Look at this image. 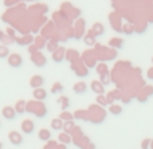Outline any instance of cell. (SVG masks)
<instances>
[{
    "label": "cell",
    "mask_w": 153,
    "mask_h": 149,
    "mask_svg": "<svg viewBox=\"0 0 153 149\" xmlns=\"http://www.w3.org/2000/svg\"><path fill=\"white\" fill-rule=\"evenodd\" d=\"M8 64L13 69H19L23 64V56L19 55V54H10L8 56Z\"/></svg>",
    "instance_id": "obj_1"
},
{
    "label": "cell",
    "mask_w": 153,
    "mask_h": 149,
    "mask_svg": "<svg viewBox=\"0 0 153 149\" xmlns=\"http://www.w3.org/2000/svg\"><path fill=\"white\" fill-rule=\"evenodd\" d=\"M8 140H10V142L12 145H16V147H19V145H22L23 144V136H22L19 132H15V130H12V132H10L8 133Z\"/></svg>",
    "instance_id": "obj_2"
},
{
    "label": "cell",
    "mask_w": 153,
    "mask_h": 149,
    "mask_svg": "<svg viewBox=\"0 0 153 149\" xmlns=\"http://www.w3.org/2000/svg\"><path fill=\"white\" fill-rule=\"evenodd\" d=\"M1 116L5 120L13 121L16 118V116H18V112H16V109H13V107H11V106H4L1 110Z\"/></svg>",
    "instance_id": "obj_3"
},
{
    "label": "cell",
    "mask_w": 153,
    "mask_h": 149,
    "mask_svg": "<svg viewBox=\"0 0 153 149\" xmlns=\"http://www.w3.org/2000/svg\"><path fill=\"white\" fill-rule=\"evenodd\" d=\"M22 130L24 134H32L35 130V122L32 120H24L22 122Z\"/></svg>",
    "instance_id": "obj_4"
},
{
    "label": "cell",
    "mask_w": 153,
    "mask_h": 149,
    "mask_svg": "<svg viewBox=\"0 0 153 149\" xmlns=\"http://www.w3.org/2000/svg\"><path fill=\"white\" fill-rule=\"evenodd\" d=\"M45 85V78L42 75H34V77L30 79V86L32 89H42V86Z\"/></svg>",
    "instance_id": "obj_5"
},
{
    "label": "cell",
    "mask_w": 153,
    "mask_h": 149,
    "mask_svg": "<svg viewBox=\"0 0 153 149\" xmlns=\"http://www.w3.org/2000/svg\"><path fill=\"white\" fill-rule=\"evenodd\" d=\"M32 62H34L38 67H43V66H46V63H47V59H46V56L43 55V54L36 53L32 55Z\"/></svg>",
    "instance_id": "obj_6"
},
{
    "label": "cell",
    "mask_w": 153,
    "mask_h": 149,
    "mask_svg": "<svg viewBox=\"0 0 153 149\" xmlns=\"http://www.w3.org/2000/svg\"><path fill=\"white\" fill-rule=\"evenodd\" d=\"M73 90H74V93L78 94V96H81V94H86L87 85L83 82V81H79V82H76L75 85L73 86Z\"/></svg>",
    "instance_id": "obj_7"
},
{
    "label": "cell",
    "mask_w": 153,
    "mask_h": 149,
    "mask_svg": "<svg viewBox=\"0 0 153 149\" xmlns=\"http://www.w3.org/2000/svg\"><path fill=\"white\" fill-rule=\"evenodd\" d=\"M91 90L94 91V93H97L98 96H103V93H105L103 85L101 82H98V81H93L91 82Z\"/></svg>",
    "instance_id": "obj_8"
},
{
    "label": "cell",
    "mask_w": 153,
    "mask_h": 149,
    "mask_svg": "<svg viewBox=\"0 0 153 149\" xmlns=\"http://www.w3.org/2000/svg\"><path fill=\"white\" fill-rule=\"evenodd\" d=\"M53 59H54V62H56V63H59V62H62L65 59V48L63 47H59L58 50L55 51V53L53 54Z\"/></svg>",
    "instance_id": "obj_9"
},
{
    "label": "cell",
    "mask_w": 153,
    "mask_h": 149,
    "mask_svg": "<svg viewBox=\"0 0 153 149\" xmlns=\"http://www.w3.org/2000/svg\"><path fill=\"white\" fill-rule=\"evenodd\" d=\"M63 126H65V122L61 118H54V120L51 121V129H53V130H62Z\"/></svg>",
    "instance_id": "obj_10"
},
{
    "label": "cell",
    "mask_w": 153,
    "mask_h": 149,
    "mask_svg": "<svg viewBox=\"0 0 153 149\" xmlns=\"http://www.w3.org/2000/svg\"><path fill=\"white\" fill-rule=\"evenodd\" d=\"M38 136H39L40 141H48V140L51 139V132L48 130V129H40Z\"/></svg>",
    "instance_id": "obj_11"
},
{
    "label": "cell",
    "mask_w": 153,
    "mask_h": 149,
    "mask_svg": "<svg viewBox=\"0 0 153 149\" xmlns=\"http://www.w3.org/2000/svg\"><path fill=\"white\" fill-rule=\"evenodd\" d=\"M103 32H105V27L101 23H94V26H93V34L95 36H101Z\"/></svg>",
    "instance_id": "obj_12"
},
{
    "label": "cell",
    "mask_w": 153,
    "mask_h": 149,
    "mask_svg": "<svg viewBox=\"0 0 153 149\" xmlns=\"http://www.w3.org/2000/svg\"><path fill=\"white\" fill-rule=\"evenodd\" d=\"M34 97L36 99L45 101V99L47 98V93H46V90H43V89H36V90L34 91Z\"/></svg>",
    "instance_id": "obj_13"
},
{
    "label": "cell",
    "mask_w": 153,
    "mask_h": 149,
    "mask_svg": "<svg viewBox=\"0 0 153 149\" xmlns=\"http://www.w3.org/2000/svg\"><path fill=\"white\" fill-rule=\"evenodd\" d=\"M109 112H110L113 116H120L122 113V107L120 106V105H110Z\"/></svg>",
    "instance_id": "obj_14"
},
{
    "label": "cell",
    "mask_w": 153,
    "mask_h": 149,
    "mask_svg": "<svg viewBox=\"0 0 153 149\" xmlns=\"http://www.w3.org/2000/svg\"><path fill=\"white\" fill-rule=\"evenodd\" d=\"M122 44H124V40L122 39H111L110 42H109V46H111V47H114V48H121Z\"/></svg>",
    "instance_id": "obj_15"
},
{
    "label": "cell",
    "mask_w": 153,
    "mask_h": 149,
    "mask_svg": "<svg viewBox=\"0 0 153 149\" xmlns=\"http://www.w3.org/2000/svg\"><path fill=\"white\" fill-rule=\"evenodd\" d=\"M85 42H86V44H89V46H91L95 43V35L93 34V31H90V34L85 38Z\"/></svg>",
    "instance_id": "obj_16"
},
{
    "label": "cell",
    "mask_w": 153,
    "mask_h": 149,
    "mask_svg": "<svg viewBox=\"0 0 153 149\" xmlns=\"http://www.w3.org/2000/svg\"><path fill=\"white\" fill-rule=\"evenodd\" d=\"M8 54H10L8 48L4 47V46H0V59H4V58H7V56H10Z\"/></svg>",
    "instance_id": "obj_17"
},
{
    "label": "cell",
    "mask_w": 153,
    "mask_h": 149,
    "mask_svg": "<svg viewBox=\"0 0 153 149\" xmlns=\"http://www.w3.org/2000/svg\"><path fill=\"white\" fill-rule=\"evenodd\" d=\"M71 128H74V121H67V122H65L63 129L66 130V133H67V134H69L70 132H71Z\"/></svg>",
    "instance_id": "obj_18"
},
{
    "label": "cell",
    "mask_w": 153,
    "mask_h": 149,
    "mask_svg": "<svg viewBox=\"0 0 153 149\" xmlns=\"http://www.w3.org/2000/svg\"><path fill=\"white\" fill-rule=\"evenodd\" d=\"M59 118H61V120H63V121H66V122H67V121H73V118H74V117H73V114H70V113L63 112V113L61 114V117H59Z\"/></svg>",
    "instance_id": "obj_19"
},
{
    "label": "cell",
    "mask_w": 153,
    "mask_h": 149,
    "mask_svg": "<svg viewBox=\"0 0 153 149\" xmlns=\"http://www.w3.org/2000/svg\"><path fill=\"white\" fill-rule=\"evenodd\" d=\"M151 142H152L151 139L143 140V142H141V149H151Z\"/></svg>",
    "instance_id": "obj_20"
},
{
    "label": "cell",
    "mask_w": 153,
    "mask_h": 149,
    "mask_svg": "<svg viewBox=\"0 0 153 149\" xmlns=\"http://www.w3.org/2000/svg\"><path fill=\"white\" fill-rule=\"evenodd\" d=\"M97 102L101 105V106H106V105L109 104V102H108V98H105L103 96H98V97H97Z\"/></svg>",
    "instance_id": "obj_21"
},
{
    "label": "cell",
    "mask_w": 153,
    "mask_h": 149,
    "mask_svg": "<svg viewBox=\"0 0 153 149\" xmlns=\"http://www.w3.org/2000/svg\"><path fill=\"white\" fill-rule=\"evenodd\" d=\"M23 105H24V102H23V101L18 102V105H16V112H18V113H19V114H23V113H24V109H23Z\"/></svg>",
    "instance_id": "obj_22"
},
{
    "label": "cell",
    "mask_w": 153,
    "mask_h": 149,
    "mask_svg": "<svg viewBox=\"0 0 153 149\" xmlns=\"http://www.w3.org/2000/svg\"><path fill=\"white\" fill-rule=\"evenodd\" d=\"M59 140H61L62 142H65V144H69L70 142V137L67 136V134H59Z\"/></svg>",
    "instance_id": "obj_23"
},
{
    "label": "cell",
    "mask_w": 153,
    "mask_h": 149,
    "mask_svg": "<svg viewBox=\"0 0 153 149\" xmlns=\"http://www.w3.org/2000/svg\"><path fill=\"white\" fill-rule=\"evenodd\" d=\"M58 90L62 91V90H63V86H61L59 83H56V85L54 86V89H53V93H58Z\"/></svg>",
    "instance_id": "obj_24"
},
{
    "label": "cell",
    "mask_w": 153,
    "mask_h": 149,
    "mask_svg": "<svg viewBox=\"0 0 153 149\" xmlns=\"http://www.w3.org/2000/svg\"><path fill=\"white\" fill-rule=\"evenodd\" d=\"M151 149H153V140H152V142H151Z\"/></svg>",
    "instance_id": "obj_25"
},
{
    "label": "cell",
    "mask_w": 153,
    "mask_h": 149,
    "mask_svg": "<svg viewBox=\"0 0 153 149\" xmlns=\"http://www.w3.org/2000/svg\"><path fill=\"white\" fill-rule=\"evenodd\" d=\"M0 126H1V122H0Z\"/></svg>",
    "instance_id": "obj_26"
},
{
    "label": "cell",
    "mask_w": 153,
    "mask_h": 149,
    "mask_svg": "<svg viewBox=\"0 0 153 149\" xmlns=\"http://www.w3.org/2000/svg\"><path fill=\"white\" fill-rule=\"evenodd\" d=\"M152 62H153V58H152Z\"/></svg>",
    "instance_id": "obj_27"
}]
</instances>
